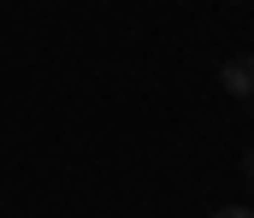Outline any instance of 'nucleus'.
I'll list each match as a JSON object with an SVG mask.
<instances>
[{
	"instance_id": "obj_1",
	"label": "nucleus",
	"mask_w": 254,
	"mask_h": 218,
	"mask_svg": "<svg viewBox=\"0 0 254 218\" xmlns=\"http://www.w3.org/2000/svg\"><path fill=\"white\" fill-rule=\"evenodd\" d=\"M219 88H225L231 100H254V53L225 59V65H219Z\"/></svg>"
},
{
	"instance_id": "obj_3",
	"label": "nucleus",
	"mask_w": 254,
	"mask_h": 218,
	"mask_svg": "<svg viewBox=\"0 0 254 218\" xmlns=\"http://www.w3.org/2000/svg\"><path fill=\"white\" fill-rule=\"evenodd\" d=\"M243 177H249V183H254V147H249V153H243Z\"/></svg>"
},
{
	"instance_id": "obj_4",
	"label": "nucleus",
	"mask_w": 254,
	"mask_h": 218,
	"mask_svg": "<svg viewBox=\"0 0 254 218\" xmlns=\"http://www.w3.org/2000/svg\"><path fill=\"white\" fill-rule=\"evenodd\" d=\"M249 6H254V0H249Z\"/></svg>"
},
{
	"instance_id": "obj_2",
	"label": "nucleus",
	"mask_w": 254,
	"mask_h": 218,
	"mask_svg": "<svg viewBox=\"0 0 254 218\" xmlns=\"http://www.w3.org/2000/svg\"><path fill=\"white\" fill-rule=\"evenodd\" d=\"M213 218H254V207H219Z\"/></svg>"
}]
</instances>
